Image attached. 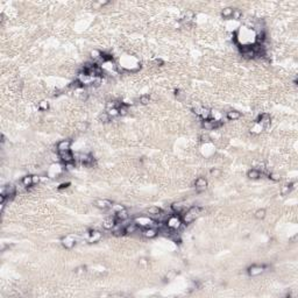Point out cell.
Instances as JSON below:
<instances>
[{
	"label": "cell",
	"instance_id": "cell-1",
	"mask_svg": "<svg viewBox=\"0 0 298 298\" xmlns=\"http://www.w3.org/2000/svg\"><path fill=\"white\" fill-rule=\"evenodd\" d=\"M199 212H200V209H199L198 206H192V207H190V209L182 216V221H183V224H186V225L191 224L192 221H195L196 218L199 216Z\"/></svg>",
	"mask_w": 298,
	"mask_h": 298
},
{
	"label": "cell",
	"instance_id": "cell-2",
	"mask_svg": "<svg viewBox=\"0 0 298 298\" xmlns=\"http://www.w3.org/2000/svg\"><path fill=\"white\" fill-rule=\"evenodd\" d=\"M183 221H182V218L176 216V214H172V216H169L168 219H167V228L171 230V231H176L178 230L179 227L182 226Z\"/></svg>",
	"mask_w": 298,
	"mask_h": 298
},
{
	"label": "cell",
	"instance_id": "cell-3",
	"mask_svg": "<svg viewBox=\"0 0 298 298\" xmlns=\"http://www.w3.org/2000/svg\"><path fill=\"white\" fill-rule=\"evenodd\" d=\"M223 125V122L220 120L212 119V118H209L206 120L202 121V126L203 128H205V131H212V129H217L219 127Z\"/></svg>",
	"mask_w": 298,
	"mask_h": 298
},
{
	"label": "cell",
	"instance_id": "cell-4",
	"mask_svg": "<svg viewBox=\"0 0 298 298\" xmlns=\"http://www.w3.org/2000/svg\"><path fill=\"white\" fill-rule=\"evenodd\" d=\"M265 270V265H252L248 269H247V272L249 276H258L261 275L262 272Z\"/></svg>",
	"mask_w": 298,
	"mask_h": 298
},
{
	"label": "cell",
	"instance_id": "cell-5",
	"mask_svg": "<svg viewBox=\"0 0 298 298\" xmlns=\"http://www.w3.org/2000/svg\"><path fill=\"white\" fill-rule=\"evenodd\" d=\"M61 244L66 249H71L76 245V239L73 238L72 235H65L61 239Z\"/></svg>",
	"mask_w": 298,
	"mask_h": 298
},
{
	"label": "cell",
	"instance_id": "cell-6",
	"mask_svg": "<svg viewBox=\"0 0 298 298\" xmlns=\"http://www.w3.org/2000/svg\"><path fill=\"white\" fill-rule=\"evenodd\" d=\"M193 111H195V113H196L197 115H199V117H200L203 120L209 119V118L211 117V112H210V110H209V108H206V107H195V108H193Z\"/></svg>",
	"mask_w": 298,
	"mask_h": 298
},
{
	"label": "cell",
	"instance_id": "cell-7",
	"mask_svg": "<svg viewBox=\"0 0 298 298\" xmlns=\"http://www.w3.org/2000/svg\"><path fill=\"white\" fill-rule=\"evenodd\" d=\"M157 228H155V227H153V226H148V227H145L143 230H142V235L147 239H153L155 238L156 235H157Z\"/></svg>",
	"mask_w": 298,
	"mask_h": 298
},
{
	"label": "cell",
	"instance_id": "cell-8",
	"mask_svg": "<svg viewBox=\"0 0 298 298\" xmlns=\"http://www.w3.org/2000/svg\"><path fill=\"white\" fill-rule=\"evenodd\" d=\"M195 188L198 192L205 191L207 188V179L205 177H198L195 181Z\"/></svg>",
	"mask_w": 298,
	"mask_h": 298
},
{
	"label": "cell",
	"instance_id": "cell-9",
	"mask_svg": "<svg viewBox=\"0 0 298 298\" xmlns=\"http://www.w3.org/2000/svg\"><path fill=\"white\" fill-rule=\"evenodd\" d=\"M96 206L99 210H108V209H112L113 203L108 199H98L96 202Z\"/></svg>",
	"mask_w": 298,
	"mask_h": 298
},
{
	"label": "cell",
	"instance_id": "cell-10",
	"mask_svg": "<svg viewBox=\"0 0 298 298\" xmlns=\"http://www.w3.org/2000/svg\"><path fill=\"white\" fill-rule=\"evenodd\" d=\"M103 238V235H101V233L99 231H96V230H93L91 232L89 233V238H87V241L89 242H91V244H96V242H99L100 240Z\"/></svg>",
	"mask_w": 298,
	"mask_h": 298
},
{
	"label": "cell",
	"instance_id": "cell-11",
	"mask_svg": "<svg viewBox=\"0 0 298 298\" xmlns=\"http://www.w3.org/2000/svg\"><path fill=\"white\" fill-rule=\"evenodd\" d=\"M70 147H71V141L70 140H61L60 142L57 143V152H68V150H70Z\"/></svg>",
	"mask_w": 298,
	"mask_h": 298
},
{
	"label": "cell",
	"instance_id": "cell-12",
	"mask_svg": "<svg viewBox=\"0 0 298 298\" xmlns=\"http://www.w3.org/2000/svg\"><path fill=\"white\" fill-rule=\"evenodd\" d=\"M58 155H60V159L62 160L64 163H70V162H73V161H75L72 153L70 152V150L63 152V153H58Z\"/></svg>",
	"mask_w": 298,
	"mask_h": 298
},
{
	"label": "cell",
	"instance_id": "cell-13",
	"mask_svg": "<svg viewBox=\"0 0 298 298\" xmlns=\"http://www.w3.org/2000/svg\"><path fill=\"white\" fill-rule=\"evenodd\" d=\"M103 227L105 230H108V231H112V228L114 226L117 225V219L115 218H106L104 221H103Z\"/></svg>",
	"mask_w": 298,
	"mask_h": 298
},
{
	"label": "cell",
	"instance_id": "cell-14",
	"mask_svg": "<svg viewBox=\"0 0 298 298\" xmlns=\"http://www.w3.org/2000/svg\"><path fill=\"white\" fill-rule=\"evenodd\" d=\"M139 230V224L136 221H133V223H129L125 226V233L126 234H133L135 233L136 231Z\"/></svg>",
	"mask_w": 298,
	"mask_h": 298
},
{
	"label": "cell",
	"instance_id": "cell-15",
	"mask_svg": "<svg viewBox=\"0 0 298 298\" xmlns=\"http://www.w3.org/2000/svg\"><path fill=\"white\" fill-rule=\"evenodd\" d=\"M127 218H128V211H127L125 207L115 212V219H117V221H125Z\"/></svg>",
	"mask_w": 298,
	"mask_h": 298
},
{
	"label": "cell",
	"instance_id": "cell-16",
	"mask_svg": "<svg viewBox=\"0 0 298 298\" xmlns=\"http://www.w3.org/2000/svg\"><path fill=\"white\" fill-rule=\"evenodd\" d=\"M226 118L230 120V121H235L241 118V113L237 111V110H231L230 112H227L226 114Z\"/></svg>",
	"mask_w": 298,
	"mask_h": 298
},
{
	"label": "cell",
	"instance_id": "cell-17",
	"mask_svg": "<svg viewBox=\"0 0 298 298\" xmlns=\"http://www.w3.org/2000/svg\"><path fill=\"white\" fill-rule=\"evenodd\" d=\"M247 177L249 179H258L261 177V172L258 169H251L247 171Z\"/></svg>",
	"mask_w": 298,
	"mask_h": 298
},
{
	"label": "cell",
	"instance_id": "cell-18",
	"mask_svg": "<svg viewBox=\"0 0 298 298\" xmlns=\"http://www.w3.org/2000/svg\"><path fill=\"white\" fill-rule=\"evenodd\" d=\"M295 183H289V184H285V185L282 186V189H281V193L283 195V196H286V195H289L290 192L292 191V189L295 188Z\"/></svg>",
	"mask_w": 298,
	"mask_h": 298
},
{
	"label": "cell",
	"instance_id": "cell-19",
	"mask_svg": "<svg viewBox=\"0 0 298 298\" xmlns=\"http://www.w3.org/2000/svg\"><path fill=\"white\" fill-rule=\"evenodd\" d=\"M233 11H234V8H232V7H225L221 11V16L225 19H230V18H232Z\"/></svg>",
	"mask_w": 298,
	"mask_h": 298
},
{
	"label": "cell",
	"instance_id": "cell-20",
	"mask_svg": "<svg viewBox=\"0 0 298 298\" xmlns=\"http://www.w3.org/2000/svg\"><path fill=\"white\" fill-rule=\"evenodd\" d=\"M184 207H185V205L183 204V203H181V202H178V203H174L171 205V209H172V211L175 213H181L183 210H184Z\"/></svg>",
	"mask_w": 298,
	"mask_h": 298
},
{
	"label": "cell",
	"instance_id": "cell-21",
	"mask_svg": "<svg viewBox=\"0 0 298 298\" xmlns=\"http://www.w3.org/2000/svg\"><path fill=\"white\" fill-rule=\"evenodd\" d=\"M147 212L149 213V216H153V217H156V216H161V209H160L159 206H152V207H149L148 209V211Z\"/></svg>",
	"mask_w": 298,
	"mask_h": 298
},
{
	"label": "cell",
	"instance_id": "cell-22",
	"mask_svg": "<svg viewBox=\"0 0 298 298\" xmlns=\"http://www.w3.org/2000/svg\"><path fill=\"white\" fill-rule=\"evenodd\" d=\"M21 183H22V185L26 186V188H29V186H33V177L32 176H25V177H22V181H21Z\"/></svg>",
	"mask_w": 298,
	"mask_h": 298
},
{
	"label": "cell",
	"instance_id": "cell-23",
	"mask_svg": "<svg viewBox=\"0 0 298 298\" xmlns=\"http://www.w3.org/2000/svg\"><path fill=\"white\" fill-rule=\"evenodd\" d=\"M265 214H267V212H265V209H258L254 216H255V218L258 219V220H262V219L265 218Z\"/></svg>",
	"mask_w": 298,
	"mask_h": 298
},
{
	"label": "cell",
	"instance_id": "cell-24",
	"mask_svg": "<svg viewBox=\"0 0 298 298\" xmlns=\"http://www.w3.org/2000/svg\"><path fill=\"white\" fill-rule=\"evenodd\" d=\"M107 115L111 118H115V117H119V108H110V110H106Z\"/></svg>",
	"mask_w": 298,
	"mask_h": 298
},
{
	"label": "cell",
	"instance_id": "cell-25",
	"mask_svg": "<svg viewBox=\"0 0 298 298\" xmlns=\"http://www.w3.org/2000/svg\"><path fill=\"white\" fill-rule=\"evenodd\" d=\"M37 106H39V110H40V111H48V110H49V103H48L47 100H41Z\"/></svg>",
	"mask_w": 298,
	"mask_h": 298
},
{
	"label": "cell",
	"instance_id": "cell-26",
	"mask_svg": "<svg viewBox=\"0 0 298 298\" xmlns=\"http://www.w3.org/2000/svg\"><path fill=\"white\" fill-rule=\"evenodd\" d=\"M139 101H140V104H142V105H148L149 101H150V97H149L148 94H143V96L140 97Z\"/></svg>",
	"mask_w": 298,
	"mask_h": 298
},
{
	"label": "cell",
	"instance_id": "cell-27",
	"mask_svg": "<svg viewBox=\"0 0 298 298\" xmlns=\"http://www.w3.org/2000/svg\"><path fill=\"white\" fill-rule=\"evenodd\" d=\"M91 57H92L93 60H99V58L103 57V54H101V51L97 50V49H93L92 51H91Z\"/></svg>",
	"mask_w": 298,
	"mask_h": 298
},
{
	"label": "cell",
	"instance_id": "cell-28",
	"mask_svg": "<svg viewBox=\"0 0 298 298\" xmlns=\"http://www.w3.org/2000/svg\"><path fill=\"white\" fill-rule=\"evenodd\" d=\"M241 16H242V13H241V11H240V9H234V11H233L232 18L234 19V20H240V19H241Z\"/></svg>",
	"mask_w": 298,
	"mask_h": 298
},
{
	"label": "cell",
	"instance_id": "cell-29",
	"mask_svg": "<svg viewBox=\"0 0 298 298\" xmlns=\"http://www.w3.org/2000/svg\"><path fill=\"white\" fill-rule=\"evenodd\" d=\"M210 174H211V176H212V177H219V176H220V174H221V171L219 170L218 168H213V169H211Z\"/></svg>",
	"mask_w": 298,
	"mask_h": 298
},
{
	"label": "cell",
	"instance_id": "cell-30",
	"mask_svg": "<svg viewBox=\"0 0 298 298\" xmlns=\"http://www.w3.org/2000/svg\"><path fill=\"white\" fill-rule=\"evenodd\" d=\"M126 114H127V106L122 104V105L119 107V115L124 117V115H126Z\"/></svg>",
	"mask_w": 298,
	"mask_h": 298
},
{
	"label": "cell",
	"instance_id": "cell-31",
	"mask_svg": "<svg viewBox=\"0 0 298 298\" xmlns=\"http://www.w3.org/2000/svg\"><path fill=\"white\" fill-rule=\"evenodd\" d=\"M269 178L272 179V181H275V182H277L281 179V176L278 175V174H275V172H272V174H269Z\"/></svg>",
	"mask_w": 298,
	"mask_h": 298
},
{
	"label": "cell",
	"instance_id": "cell-32",
	"mask_svg": "<svg viewBox=\"0 0 298 298\" xmlns=\"http://www.w3.org/2000/svg\"><path fill=\"white\" fill-rule=\"evenodd\" d=\"M32 177H33V184L34 185H36V184H39L41 181V177L39 175H32Z\"/></svg>",
	"mask_w": 298,
	"mask_h": 298
},
{
	"label": "cell",
	"instance_id": "cell-33",
	"mask_svg": "<svg viewBox=\"0 0 298 298\" xmlns=\"http://www.w3.org/2000/svg\"><path fill=\"white\" fill-rule=\"evenodd\" d=\"M183 19H184V21H190L191 19H193V13H192V12H188V13L184 15Z\"/></svg>",
	"mask_w": 298,
	"mask_h": 298
},
{
	"label": "cell",
	"instance_id": "cell-34",
	"mask_svg": "<svg viewBox=\"0 0 298 298\" xmlns=\"http://www.w3.org/2000/svg\"><path fill=\"white\" fill-rule=\"evenodd\" d=\"M69 185H70L69 183H62V184L58 186V189H60V190H63V189H66V188H68Z\"/></svg>",
	"mask_w": 298,
	"mask_h": 298
},
{
	"label": "cell",
	"instance_id": "cell-35",
	"mask_svg": "<svg viewBox=\"0 0 298 298\" xmlns=\"http://www.w3.org/2000/svg\"><path fill=\"white\" fill-rule=\"evenodd\" d=\"M202 141H203V142H209V141H210V138H209L207 135H203V136H202Z\"/></svg>",
	"mask_w": 298,
	"mask_h": 298
},
{
	"label": "cell",
	"instance_id": "cell-36",
	"mask_svg": "<svg viewBox=\"0 0 298 298\" xmlns=\"http://www.w3.org/2000/svg\"><path fill=\"white\" fill-rule=\"evenodd\" d=\"M85 272V267H79V268H77V270H76V272H78V274H80V272Z\"/></svg>",
	"mask_w": 298,
	"mask_h": 298
},
{
	"label": "cell",
	"instance_id": "cell-37",
	"mask_svg": "<svg viewBox=\"0 0 298 298\" xmlns=\"http://www.w3.org/2000/svg\"><path fill=\"white\" fill-rule=\"evenodd\" d=\"M156 64H163V61H162V60H156Z\"/></svg>",
	"mask_w": 298,
	"mask_h": 298
}]
</instances>
